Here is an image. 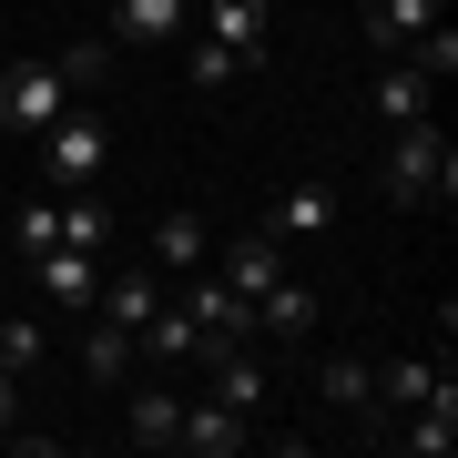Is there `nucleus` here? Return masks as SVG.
Masks as SVG:
<instances>
[{
	"mask_svg": "<svg viewBox=\"0 0 458 458\" xmlns=\"http://www.w3.org/2000/svg\"><path fill=\"white\" fill-rule=\"evenodd\" d=\"M11 234H21V255H41V245H62V194H31L11 214Z\"/></svg>",
	"mask_w": 458,
	"mask_h": 458,
	"instance_id": "obj_23",
	"label": "nucleus"
},
{
	"mask_svg": "<svg viewBox=\"0 0 458 458\" xmlns=\"http://www.w3.org/2000/svg\"><path fill=\"white\" fill-rule=\"evenodd\" d=\"M377 194H387V204H448L458 194V143L438 132V113L387 132V153H377Z\"/></svg>",
	"mask_w": 458,
	"mask_h": 458,
	"instance_id": "obj_1",
	"label": "nucleus"
},
{
	"mask_svg": "<svg viewBox=\"0 0 458 458\" xmlns=\"http://www.w3.org/2000/svg\"><path fill=\"white\" fill-rule=\"evenodd\" d=\"M174 428H183V397L174 387H132L123 397V438L132 448H174Z\"/></svg>",
	"mask_w": 458,
	"mask_h": 458,
	"instance_id": "obj_17",
	"label": "nucleus"
},
{
	"mask_svg": "<svg viewBox=\"0 0 458 458\" xmlns=\"http://www.w3.org/2000/svg\"><path fill=\"white\" fill-rule=\"evenodd\" d=\"M428 102H438V82H428L418 62H387V72L367 82V113L387 123V132H397V123H428Z\"/></svg>",
	"mask_w": 458,
	"mask_h": 458,
	"instance_id": "obj_12",
	"label": "nucleus"
},
{
	"mask_svg": "<svg viewBox=\"0 0 458 458\" xmlns=\"http://www.w3.org/2000/svg\"><path fill=\"white\" fill-rule=\"evenodd\" d=\"M21 418V387H11V377H0V428H11Z\"/></svg>",
	"mask_w": 458,
	"mask_h": 458,
	"instance_id": "obj_24",
	"label": "nucleus"
},
{
	"mask_svg": "<svg viewBox=\"0 0 458 458\" xmlns=\"http://www.w3.org/2000/svg\"><path fill=\"white\" fill-rule=\"evenodd\" d=\"M102 164H113V113H102V102H72V113L41 132V183L51 194H82V183H102Z\"/></svg>",
	"mask_w": 458,
	"mask_h": 458,
	"instance_id": "obj_2",
	"label": "nucleus"
},
{
	"mask_svg": "<svg viewBox=\"0 0 458 458\" xmlns=\"http://www.w3.org/2000/svg\"><path fill=\"white\" fill-rule=\"evenodd\" d=\"M204 265H214V276H225L234 295H265V285H276V276H285V245H276V234H265V225H255V234H234V245H214Z\"/></svg>",
	"mask_w": 458,
	"mask_h": 458,
	"instance_id": "obj_8",
	"label": "nucleus"
},
{
	"mask_svg": "<svg viewBox=\"0 0 458 458\" xmlns=\"http://www.w3.org/2000/svg\"><path fill=\"white\" fill-rule=\"evenodd\" d=\"M153 306H164V265H123V276L92 285V316H113V327H132V336H143Z\"/></svg>",
	"mask_w": 458,
	"mask_h": 458,
	"instance_id": "obj_11",
	"label": "nucleus"
},
{
	"mask_svg": "<svg viewBox=\"0 0 458 458\" xmlns=\"http://www.w3.org/2000/svg\"><path fill=\"white\" fill-rule=\"evenodd\" d=\"M397 62H418L428 82H458V31H448V21H428V31H418L408 51H397Z\"/></svg>",
	"mask_w": 458,
	"mask_h": 458,
	"instance_id": "obj_22",
	"label": "nucleus"
},
{
	"mask_svg": "<svg viewBox=\"0 0 458 458\" xmlns=\"http://www.w3.org/2000/svg\"><path fill=\"white\" fill-rule=\"evenodd\" d=\"M31 276H41V295H51V306H92L102 255H82V245H41V255H31Z\"/></svg>",
	"mask_w": 458,
	"mask_h": 458,
	"instance_id": "obj_13",
	"label": "nucleus"
},
{
	"mask_svg": "<svg viewBox=\"0 0 458 458\" xmlns=\"http://www.w3.org/2000/svg\"><path fill=\"white\" fill-rule=\"evenodd\" d=\"M174 306L194 316L204 336H255V295H234L214 265H194V276H183V295H174Z\"/></svg>",
	"mask_w": 458,
	"mask_h": 458,
	"instance_id": "obj_5",
	"label": "nucleus"
},
{
	"mask_svg": "<svg viewBox=\"0 0 458 458\" xmlns=\"http://www.w3.org/2000/svg\"><path fill=\"white\" fill-rule=\"evenodd\" d=\"M316 327H327V306H316V295L295 285V276H276V285L255 295V336H276V346H306Z\"/></svg>",
	"mask_w": 458,
	"mask_h": 458,
	"instance_id": "obj_7",
	"label": "nucleus"
},
{
	"mask_svg": "<svg viewBox=\"0 0 458 458\" xmlns=\"http://www.w3.org/2000/svg\"><path fill=\"white\" fill-rule=\"evenodd\" d=\"M41 357H51V327H41V316H0V377L21 387V377H41Z\"/></svg>",
	"mask_w": 458,
	"mask_h": 458,
	"instance_id": "obj_19",
	"label": "nucleus"
},
{
	"mask_svg": "<svg viewBox=\"0 0 458 458\" xmlns=\"http://www.w3.org/2000/svg\"><path fill=\"white\" fill-rule=\"evenodd\" d=\"M204 255H214V234L194 225V214H164V225H153V265H164V276H194Z\"/></svg>",
	"mask_w": 458,
	"mask_h": 458,
	"instance_id": "obj_18",
	"label": "nucleus"
},
{
	"mask_svg": "<svg viewBox=\"0 0 458 458\" xmlns=\"http://www.w3.org/2000/svg\"><path fill=\"white\" fill-rule=\"evenodd\" d=\"M62 245H82V255L113 245V204H102L92 183H82V194H62Z\"/></svg>",
	"mask_w": 458,
	"mask_h": 458,
	"instance_id": "obj_21",
	"label": "nucleus"
},
{
	"mask_svg": "<svg viewBox=\"0 0 458 458\" xmlns=\"http://www.w3.org/2000/svg\"><path fill=\"white\" fill-rule=\"evenodd\" d=\"M0 72H11V62H0Z\"/></svg>",
	"mask_w": 458,
	"mask_h": 458,
	"instance_id": "obj_25",
	"label": "nucleus"
},
{
	"mask_svg": "<svg viewBox=\"0 0 458 458\" xmlns=\"http://www.w3.org/2000/svg\"><path fill=\"white\" fill-rule=\"evenodd\" d=\"M132 367H143V346H132V327H113V316H92V336H82V377H92V387H132Z\"/></svg>",
	"mask_w": 458,
	"mask_h": 458,
	"instance_id": "obj_14",
	"label": "nucleus"
},
{
	"mask_svg": "<svg viewBox=\"0 0 458 458\" xmlns=\"http://www.w3.org/2000/svg\"><path fill=\"white\" fill-rule=\"evenodd\" d=\"M174 448H204V458H245V448H255V418H234L225 397H183V428H174Z\"/></svg>",
	"mask_w": 458,
	"mask_h": 458,
	"instance_id": "obj_6",
	"label": "nucleus"
},
{
	"mask_svg": "<svg viewBox=\"0 0 458 458\" xmlns=\"http://www.w3.org/2000/svg\"><path fill=\"white\" fill-rule=\"evenodd\" d=\"M194 31H214L225 51H245L255 72L276 62V11H265V0H194Z\"/></svg>",
	"mask_w": 458,
	"mask_h": 458,
	"instance_id": "obj_4",
	"label": "nucleus"
},
{
	"mask_svg": "<svg viewBox=\"0 0 458 458\" xmlns=\"http://www.w3.org/2000/svg\"><path fill=\"white\" fill-rule=\"evenodd\" d=\"M72 102H82L72 62H11V72H0V132H21V143H41Z\"/></svg>",
	"mask_w": 458,
	"mask_h": 458,
	"instance_id": "obj_3",
	"label": "nucleus"
},
{
	"mask_svg": "<svg viewBox=\"0 0 458 458\" xmlns=\"http://www.w3.org/2000/svg\"><path fill=\"white\" fill-rule=\"evenodd\" d=\"M428 21H438V0H367V11H357V31H367V41L397 62V51H408V41L428 31Z\"/></svg>",
	"mask_w": 458,
	"mask_h": 458,
	"instance_id": "obj_15",
	"label": "nucleus"
},
{
	"mask_svg": "<svg viewBox=\"0 0 458 458\" xmlns=\"http://www.w3.org/2000/svg\"><path fill=\"white\" fill-rule=\"evenodd\" d=\"M316 387H327V408H336V418H357L367 438L387 428V408H377V367H367V357H327V367H316Z\"/></svg>",
	"mask_w": 458,
	"mask_h": 458,
	"instance_id": "obj_9",
	"label": "nucleus"
},
{
	"mask_svg": "<svg viewBox=\"0 0 458 458\" xmlns=\"http://www.w3.org/2000/svg\"><path fill=\"white\" fill-rule=\"evenodd\" d=\"M183 72H194V92H225V82H245V51H225V41H214V31H194V41H183Z\"/></svg>",
	"mask_w": 458,
	"mask_h": 458,
	"instance_id": "obj_20",
	"label": "nucleus"
},
{
	"mask_svg": "<svg viewBox=\"0 0 458 458\" xmlns=\"http://www.w3.org/2000/svg\"><path fill=\"white\" fill-rule=\"evenodd\" d=\"M327 225H336V183H285L276 214H265V234H276V245H316Z\"/></svg>",
	"mask_w": 458,
	"mask_h": 458,
	"instance_id": "obj_10",
	"label": "nucleus"
},
{
	"mask_svg": "<svg viewBox=\"0 0 458 458\" xmlns=\"http://www.w3.org/2000/svg\"><path fill=\"white\" fill-rule=\"evenodd\" d=\"M183 21H194V0H113V41H132V51L174 41Z\"/></svg>",
	"mask_w": 458,
	"mask_h": 458,
	"instance_id": "obj_16",
	"label": "nucleus"
}]
</instances>
